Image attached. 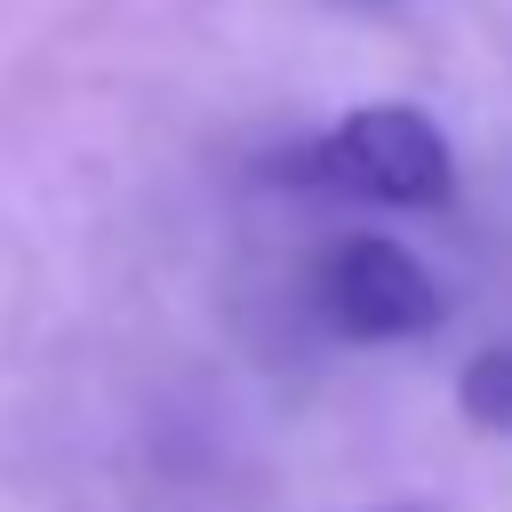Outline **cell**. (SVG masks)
Returning <instances> with one entry per match:
<instances>
[{"mask_svg": "<svg viewBox=\"0 0 512 512\" xmlns=\"http://www.w3.org/2000/svg\"><path fill=\"white\" fill-rule=\"evenodd\" d=\"M272 176L320 184V192H344V200H368V208H448V192H456L448 136L416 104H360L320 144L280 152Z\"/></svg>", "mask_w": 512, "mask_h": 512, "instance_id": "1", "label": "cell"}, {"mask_svg": "<svg viewBox=\"0 0 512 512\" xmlns=\"http://www.w3.org/2000/svg\"><path fill=\"white\" fill-rule=\"evenodd\" d=\"M320 312L336 336L352 344H408L432 336L448 320V288L384 232H352L336 240V256L320 264Z\"/></svg>", "mask_w": 512, "mask_h": 512, "instance_id": "2", "label": "cell"}, {"mask_svg": "<svg viewBox=\"0 0 512 512\" xmlns=\"http://www.w3.org/2000/svg\"><path fill=\"white\" fill-rule=\"evenodd\" d=\"M456 400L480 432H512V344H480L456 376Z\"/></svg>", "mask_w": 512, "mask_h": 512, "instance_id": "3", "label": "cell"}, {"mask_svg": "<svg viewBox=\"0 0 512 512\" xmlns=\"http://www.w3.org/2000/svg\"><path fill=\"white\" fill-rule=\"evenodd\" d=\"M384 512H416V504H384Z\"/></svg>", "mask_w": 512, "mask_h": 512, "instance_id": "4", "label": "cell"}]
</instances>
